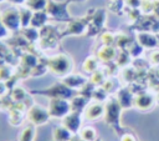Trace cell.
I'll list each match as a JSON object with an SVG mask.
<instances>
[{"instance_id":"6da1fadb","label":"cell","mask_w":159,"mask_h":141,"mask_svg":"<svg viewBox=\"0 0 159 141\" xmlns=\"http://www.w3.org/2000/svg\"><path fill=\"white\" fill-rule=\"evenodd\" d=\"M43 61L47 66V70L52 75L61 77V79L71 74L73 69V60L67 54H56L53 56L45 59Z\"/></svg>"},{"instance_id":"7a4b0ae2","label":"cell","mask_w":159,"mask_h":141,"mask_svg":"<svg viewBox=\"0 0 159 141\" xmlns=\"http://www.w3.org/2000/svg\"><path fill=\"white\" fill-rule=\"evenodd\" d=\"M122 106L117 101V99H108L104 104V122L111 126L118 135H123L120 127V114H122Z\"/></svg>"},{"instance_id":"3957f363","label":"cell","mask_w":159,"mask_h":141,"mask_svg":"<svg viewBox=\"0 0 159 141\" xmlns=\"http://www.w3.org/2000/svg\"><path fill=\"white\" fill-rule=\"evenodd\" d=\"M30 94L45 96V97H48V99H66V100H71L76 95V91L70 89L62 81H57L53 85H51L50 87L39 89V90H31Z\"/></svg>"},{"instance_id":"277c9868","label":"cell","mask_w":159,"mask_h":141,"mask_svg":"<svg viewBox=\"0 0 159 141\" xmlns=\"http://www.w3.org/2000/svg\"><path fill=\"white\" fill-rule=\"evenodd\" d=\"M26 117L30 121V124H32L35 126L45 125L51 119L47 107H43L40 104H32L26 111Z\"/></svg>"},{"instance_id":"5b68a950","label":"cell","mask_w":159,"mask_h":141,"mask_svg":"<svg viewBox=\"0 0 159 141\" xmlns=\"http://www.w3.org/2000/svg\"><path fill=\"white\" fill-rule=\"evenodd\" d=\"M1 22L9 31H17L21 29V20H20V11L16 7H7L0 14Z\"/></svg>"},{"instance_id":"8992f818","label":"cell","mask_w":159,"mask_h":141,"mask_svg":"<svg viewBox=\"0 0 159 141\" xmlns=\"http://www.w3.org/2000/svg\"><path fill=\"white\" fill-rule=\"evenodd\" d=\"M47 110H48V114H50L51 117L62 119L71 111L70 100H66V99H50L48 105H47Z\"/></svg>"},{"instance_id":"52a82bcc","label":"cell","mask_w":159,"mask_h":141,"mask_svg":"<svg viewBox=\"0 0 159 141\" xmlns=\"http://www.w3.org/2000/svg\"><path fill=\"white\" fill-rule=\"evenodd\" d=\"M67 4H68V1L57 2L53 0H48L45 11L48 14L50 17L58 19V20H70L71 16L67 11Z\"/></svg>"},{"instance_id":"ba28073f","label":"cell","mask_w":159,"mask_h":141,"mask_svg":"<svg viewBox=\"0 0 159 141\" xmlns=\"http://www.w3.org/2000/svg\"><path fill=\"white\" fill-rule=\"evenodd\" d=\"M62 120V125L70 130L73 135L78 134L81 127H82V120H83V115L81 112H76V111H70L65 117L61 119Z\"/></svg>"},{"instance_id":"9c48e42d","label":"cell","mask_w":159,"mask_h":141,"mask_svg":"<svg viewBox=\"0 0 159 141\" xmlns=\"http://www.w3.org/2000/svg\"><path fill=\"white\" fill-rule=\"evenodd\" d=\"M155 106V97L149 92H137L134 95V107L139 111H150Z\"/></svg>"},{"instance_id":"30bf717a","label":"cell","mask_w":159,"mask_h":141,"mask_svg":"<svg viewBox=\"0 0 159 141\" xmlns=\"http://www.w3.org/2000/svg\"><path fill=\"white\" fill-rule=\"evenodd\" d=\"M82 115H83V119L87 121H96L104 116V104L99 101L88 102Z\"/></svg>"},{"instance_id":"8fae6325","label":"cell","mask_w":159,"mask_h":141,"mask_svg":"<svg viewBox=\"0 0 159 141\" xmlns=\"http://www.w3.org/2000/svg\"><path fill=\"white\" fill-rule=\"evenodd\" d=\"M134 92H132L128 87H120L117 90V101L122 106L123 110L134 107Z\"/></svg>"},{"instance_id":"7c38bea8","label":"cell","mask_w":159,"mask_h":141,"mask_svg":"<svg viewBox=\"0 0 159 141\" xmlns=\"http://www.w3.org/2000/svg\"><path fill=\"white\" fill-rule=\"evenodd\" d=\"M88 22H89V20H87L86 17L71 20L67 25L65 35H82V34L87 32Z\"/></svg>"},{"instance_id":"4fadbf2b","label":"cell","mask_w":159,"mask_h":141,"mask_svg":"<svg viewBox=\"0 0 159 141\" xmlns=\"http://www.w3.org/2000/svg\"><path fill=\"white\" fill-rule=\"evenodd\" d=\"M61 81H62L65 85H67L70 89L75 90V91L81 90V89L88 82V80H87L84 76H82V75H80V74H72V72L68 74V75H66L65 77H62Z\"/></svg>"},{"instance_id":"5bb4252c","label":"cell","mask_w":159,"mask_h":141,"mask_svg":"<svg viewBox=\"0 0 159 141\" xmlns=\"http://www.w3.org/2000/svg\"><path fill=\"white\" fill-rule=\"evenodd\" d=\"M99 61L102 62H112L116 56H117V50L114 49V46H111V45H102L98 50H97V55Z\"/></svg>"},{"instance_id":"9a60e30c","label":"cell","mask_w":159,"mask_h":141,"mask_svg":"<svg viewBox=\"0 0 159 141\" xmlns=\"http://www.w3.org/2000/svg\"><path fill=\"white\" fill-rule=\"evenodd\" d=\"M137 42L144 49H154L158 46V40L153 34L149 32H138L137 34Z\"/></svg>"},{"instance_id":"2e32d148","label":"cell","mask_w":159,"mask_h":141,"mask_svg":"<svg viewBox=\"0 0 159 141\" xmlns=\"http://www.w3.org/2000/svg\"><path fill=\"white\" fill-rule=\"evenodd\" d=\"M73 134L67 130L62 124L52 129V141H71Z\"/></svg>"},{"instance_id":"e0dca14e","label":"cell","mask_w":159,"mask_h":141,"mask_svg":"<svg viewBox=\"0 0 159 141\" xmlns=\"http://www.w3.org/2000/svg\"><path fill=\"white\" fill-rule=\"evenodd\" d=\"M88 100L86 96H83L82 94L80 95H75L71 100H70V106H71V111H76V112H81L83 114L86 106L88 105Z\"/></svg>"},{"instance_id":"ac0fdd59","label":"cell","mask_w":159,"mask_h":141,"mask_svg":"<svg viewBox=\"0 0 159 141\" xmlns=\"http://www.w3.org/2000/svg\"><path fill=\"white\" fill-rule=\"evenodd\" d=\"M48 17H50V16H48V14H47L45 10L34 11L32 17H31L30 26H32V27H35V29H42V27L47 24Z\"/></svg>"},{"instance_id":"d6986e66","label":"cell","mask_w":159,"mask_h":141,"mask_svg":"<svg viewBox=\"0 0 159 141\" xmlns=\"http://www.w3.org/2000/svg\"><path fill=\"white\" fill-rule=\"evenodd\" d=\"M98 66H99V60H98L97 56H93V55L87 56L83 60V62H82V70L84 72L89 74V75L93 74L94 71H97L98 70Z\"/></svg>"},{"instance_id":"ffe728a7","label":"cell","mask_w":159,"mask_h":141,"mask_svg":"<svg viewBox=\"0 0 159 141\" xmlns=\"http://www.w3.org/2000/svg\"><path fill=\"white\" fill-rule=\"evenodd\" d=\"M35 137H36V126L29 124L20 131L17 136V141H35Z\"/></svg>"},{"instance_id":"44dd1931","label":"cell","mask_w":159,"mask_h":141,"mask_svg":"<svg viewBox=\"0 0 159 141\" xmlns=\"http://www.w3.org/2000/svg\"><path fill=\"white\" fill-rule=\"evenodd\" d=\"M78 135L84 141H94V140L98 139L97 137V131H96V129L93 126H83V127H81Z\"/></svg>"},{"instance_id":"7402d4cb","label":"cell","mask_w":159,"mask_h":141,"mask_svg":"<svg viewBox=\"0 0 159 141\" xmlns=\"http://www.w3.org/2000/svg\"><path fill=\"white\" fill-rule=\"evenodd\" d=\"M19 11H20L21 29H22V27H27V26H30V22H31V17H32L34 11H32V10H30L27 6L20 7V9H19Z\"/></svg>"},{"instance_id":"603a6c76","label":"cell","mask_w":159,"mask_h":141,"mask_svg":"<svg viewBox=\"0 0 159 141\" xmlns=\"http://www.w3.org/2000/svg\"><path fill=\"white\" fill-rule=\"evenodd\" d=\"M47 2L48 0H26L25 6H27L32 11H41L46 9Z\"/></svg>"},{"instance_id":"cb8c5ba5","label":"cell","mask_w":159,"mask_h":141,"mask_svg":"<svg viewBox=\"0 0 159 141\" xmlns=\"http://www.w3.org/2000/svg\"><path fill=\"white\" fill-rule=\"evenodd\" d=\"M21 64H22V66H25L26 69H29L30 71L39 64V60H37V57L34 55V54H25L24 56H22V59H21Z\"/></svg>"},{"instance_id":"d4e9b609","label":"cell","mask_w":159,"mask_h":141,"mask_svg":"<svg viewBox=\"0 0 159 141\" xmlns=\"http://www.w3.org/2000/svg\"><path fill=\"white\" fill-rule=\"evenodd\" d=\"M108 96V92L102 87V86H96L94 90H93V94H92V100L93 101H99V102H103V101H107Z\"/></svg>"},{"instance_id":"484cf974","label":"cell","mask_w":159,"mask_h":141,"mask_svg":"<svg viewBox=\"0 0 159 141\" xmlns=\"http://www.w3.org/2000/svg\"><path fill=\"white\" fill-rule=\"evenodd\" d=\"M22 34L26 37V40H29V41H36L37 39H40V32L37 31V29H35L32 26L22 27Z\"/></svg>"},{"instance_id":"4316f807","label":"cell","mask_w":159,"mask_h":141,"mask_svg":"<svg viewBox=\"0 0 159 141\" xmlns=\"http://www.w3.org/2000/svg\"><path fill=\"white\" fill-rule=\"evenodd\" d=\"M106 79H107V77H106L104 72L101 71V70H97V71H94L93 74H91L89 81H91L94 86H102L103 82L106 81Z\"/></svg>"},{"instance_id":"83f0119b","label":"cell","mask_w":159,"mask_h":141,"mask_svg":"<svg viewBox=\"0 0 159 141\" xmlns=\"http://www.w3.org/2000/svg\"><path fill=\"white\" fill-rule=\"evenodd\" d=\"M129 57H130V54H129L128 51H125V50H120V51L117 54V56H116L117 65L120 66V67L125 66V65L129 62Z\"/></svg>"},{"instance_id":"f1b7e54d","label":"cell","mask_w":159,"mask_h":141,"mask_svg":"<svg viewBox=\"0 0 159 141\" xmlns=\"http://www.w3.org/2000/svg\"><path fill=\"white\" fill-rule=\"evenodd\" d=\"M116 45L119 47V49H122V50H124V49H127V47H129V45H130V40H129V37L127 36V35H118V36H116Z\"/></svg>"},{"instance_id":"f546056e","label":"cell","mask_w":159,"mask_h":141,"mask_svg":"<svg viewBox=\"0 0 159 141\" xmlns=\"http://www.w3.org/2000/svg\"><path fill=\"white\" fill-rule=\"evenodd\" d=\"M101 41H102V45H111L113 46V44L116 42V35L111 31H106L101 35Z\"/></svg>"},{"instance_id":"4dcf8cb0","label":"cell","mask_w":159,"mask_h":141,"mask_svg":"<svg viewBox=\"0 0 159 141\" xmlns=\"http://www.w3.org/2000/svg\"><path fill=\"white\" fill-rule=\"evenodd\" d=\"M25 96H26V91H25L22 87H20V86L15 87V89L11 91V97H12V100L16 101V102H21Z\"/></svg>"},{"instance_id":"1f68e13d","label":"cell","mask_w":159,"mask_h":141,"mask_svg":"<svg viewBox=\"0 0 159 141\" xmlns=\"http://www.w3.org/2000/svg\"><path fill=\"white\" fill-rule=\"evenodd\" d=\"M102 87H103L108 94L112 92V91H114V90H118V89H117V81H116L114 79H106V81L103 82Z\"/></svg>"},{"instance_id":"d6a6232c","label":"cell","mask_w":159,"mask_h":141,"mask_svg":"<svg viewBox=\"0 0 159 141\" xmlns=\"http://www.w3.org/2000/svg\"><path fill=\"white\" fill-rule=\"evenodd\" d=\"M142 51H143V47H142L138 42H135V44H130V45H129L128 52L130 54V56H133V57H138V56H140Z\"/></svg>"},{"instance_id":"836d02e7","label":"cell","mask_w":159,"mask_h":141,"mask_svg":"<svg viewBox=\"0 0 159 141\" xmlns=\"http://www.w3.org/2000/svg\"><path fill=\"white\" fill-rule=\"evenodd\" d=\"M7 52H9V50L6 49V46L0 42V65H4V62H5V60H6Z\"/></svg>"},{"instance_id":"e575fe53","label":"cell","mask_w":159,"mask_h":141,"mask_svg":"<svg viewBox=\"0 0 159 141\" xmlns=\"http://www.w3.org/2000/svg\"><path fill=\"white\" fill-rule=\"evenodd\" d=\"M125 4L132 9H138L142 5V0H125Z\"/></svg>"},{"instance_id":"d590c367","label":"cell","mask_w":159,"mask_h":141,"mask_svg":"<svg viewBox=\"0 0 159 141\" xmlns=\"http://www.w3.org/2000/svg\"><path fill=\"white\" fill-rule=\"evenodd\" d=\"M120 141H137V140L132 134L124 132L123 135H120Z\"/></svg>"},{"instance_id":"8d00e7d4","label":"cell","mask_w":159,"mask_h":141,"mask_svg":"<svg viewBox=\"0 0 159 141\" xmlns=\"http://www.w3.org/2000/svg\"><path fill=\"white\" fill-rule=\"evenodd\" d=\"M7 29L4 26V24L1 22V17H0V39H4L7 36Z\"/></svg>"},{"instance_id":"74e56055","label":"cell","mask_w":159,"mask_h":141,"mask_svg":"<svg viewBox=\"0 0 159 141\" xmlns=\"http://www.w3.org/2000/svg\"><path fill=\"white\" fill-rule=\"evenodd\" d=\"M150 61L153 64H159V51H153L150 54Z\"/></svg>"},{"instance_id":"f35d334b","label":"cell","mask_w":159,"mask_h":141,"mask_svg":"<svg viewBox=\"0 0 159 141\" xmlns=\"http://www.w3.org/2000/svg\"><path fill=\"white\" fill-rule=\"evenodd\" d=\"M9 2H11L12 5H25L26 0H7Z\"/></svg>"},{"instance_id":"ab89813d","label":"cell","mask_w":159,"mask_h":141,"mask_svg":"<svg viewBox=\"0 0 159 141\" xmlns=\"http://www.w3.org/2000/svg\"><path fill=\"white\" fill-rule=\"evenodd\" d=\"M71 141H84V140H82V139L80 137V135H78V134H76V135H73V136H72Z\"/></svg>"},{"instance_id":"60d3db41","label":"cell","mask_w":159,"mask_h":141,"mask_svg":"<svg viewBox=\"0 0 159 141\" xmlns=\"http://www.w3.org/2000/svg\"><path fill=\"white\" fill-rule=\"evenodd\" d=\"M68 2H78V1H84V0H67Z\"/></svg>"},{"instance_id":"b9f144b4","label":"cell","mask_w":159,"mask_h":141,"mask_svg":"<svg viewBox=\"0 0 159 141\" xmlns=\"http://www.w3.org/2000/svg\"><path fill=\"white\" fill-rule=\"evenodd\" d=\"M94 141H102V140H101V139H97V140H94Z\"/></svg>"}]
</instances>
